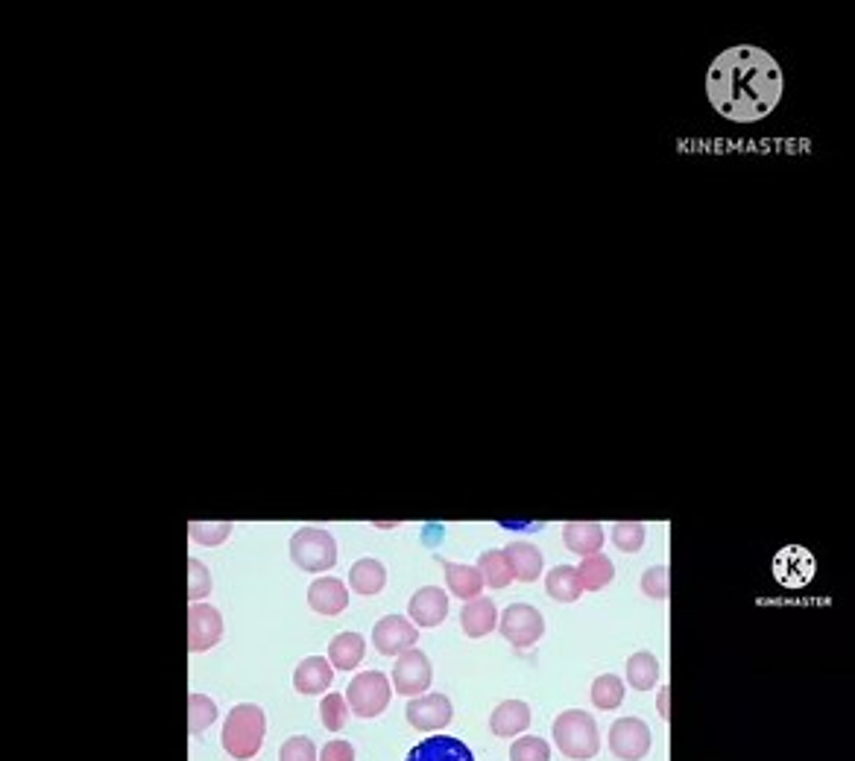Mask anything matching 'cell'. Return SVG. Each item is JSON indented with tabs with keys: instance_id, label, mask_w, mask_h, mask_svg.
<instances>
[{
	"instance_id": "cell-1",
	"label": "cell",
	"mask_w": 855,
	"mask_h": 761,
	"mask_svg": "<svg viewBox=\"0 0 855 761\" xmlns=\"http://www.w3.org/2000/svg\"><path fill=\"white\" fill-rule=\"evenodd\" d=\"M782 71L779 62L762 47H730L724 50L709 74L706 94L718 115L735 123H756L768 118L782 97Z\"/></svg>"
},
{
	"instance_id": "cell-2",
	"label": "cell",
	"mask_w": 855,
	"mask_h": 761,
	"mask_svg": "<svg viewBox=\"0 0 855 761\" xmlns=\"http://www.w3.org/2000/svg\"><path fill=\"white\" fill-rule=\"evenodd\" d=\"M264 735H267V715L261 706H252V703H241L229 712V718L223 723V750L232 756V759L246 761L252 756H258L261 744H264Z\"/></svg>"
},
{
	"instance_id": "cell-3",
	"label": "cell",
	"mask_w": 855,
	"mask_h": 761,
	"mask_svg": "<svg viewBox=\"0 0 855 761\" xmlns=\"http://www.w3.org/2000/svg\"><path fill=\"white\" fill-rule=\"evenodd\" d=\"M554 741H557L560 753L574 761L592 759L601 750L598 723L583 709H569L554 721Z\"/></svg>"
},
{
	"instance_id": "cell-4",
	"label": "cell",
	"mask_w": 855,
	"mask_h": 761,
	"mask_svg": "<svg viewBox=\"0 0 855 761\" xmlns=\"http://www.w3.org/2000/svg\"><path fill=\"white\" fill-rule=\"evenodd\" d=\"M290 560L302 571H328L337 562V542L323 527H302L290 539Z\"/></svg>"
},
{
	"instance_id": "cell-5",
	"label": "cell",
	"mask_w": 855,
	"mask_h": 761,
	"mask_svg": "<svg viewBox=\"0 0 855 761\" xmlns=\"http://www.w3.org/2000/svg\"><path fill=\"white\" fill-rule=\"evenodd\" d=\"M390 680L381 671H364L346 688V703L358 718H375L390 706Z\"/></svg>"
},
{
	"instance_id": "cell-6",
	"label": "cell",
	"mask_w": 855,
	"mask_h": 761,
	"mask_svg": "<svg viewBox=\"0 0 855 761\" xmlns=\"http://www.w3.org/2000/svg\"><path fill=\"white\" fill-rule=\"evenodd\" d=\"M545 633V618L536 606L530 603H513L501 612V636L516 644V647H530L542 639Z\"/></svg>"
},
{
	"instance_id": "cell-7",
	"label": "cell",
	"mask_w": 855,
	"mask_h": 761,
	"mask_svg": "<svg viewBox=\"0 0 855 761\" xmlns=\"http://www.w3.org/2000/svg\"><path fill=\"white\" fill-rule=\"evenodd\" d=\"M610 750L615 759L642 761L651 753V729L639 718H621L610 726Z\"/></svg>"
},
{
	"instance_id": "cell-8",
	"label": "cell",
	"mask_w": 855,
	"mask_h": 761,
	"mask_svg": "<svg viewBox=\"0 0 855 761\" xmlns=\"http://www.w3.org/2000/svg\"><path fill=\"white\" fill-rule=\"evenodd\" d=\"M434 680V671H431V662L422 650L410 647L405 650L396 665H393V685L402 697H416L422 691H428V685Z\"/></svg>"
},
{
	"instance_id": "cell-9",
	"label": "cell",
	"mask_w": 855,
	"mask_h": 761,
	"mask_svg": "<svg viewBox=\"0 0 855 761\" xmlns=\"http://www.w3.org/2000/svg\"><path fill=\"white\" fill-rule=\"evenodd\" d=\"M223 639V615L208 603H191L188 609V647L191 653H205Z\"/></svg>"
},
{
	"instance_id": "cell-10",
	"label": "cell",
	"mask_w": 855,
	"mask_h": 761,
	"mask_svg": "<svg viewBox=\"0 0 855 761\" xmlns=\"http://www.w3.org/2000/svg\"><path fill=\"white\" fill-rule=\"evenodd\" d=\"M416 639H419V633L405 615H387L372 630V644L381 656H402L405 650L416 644Z\"/></svg>"
},
{
	"instance_id": "cell-11",
	"label": "cell",
	"mask_w": 855,
	"mask_h": 761,
	"mask_svg": "<svg viewBox=\"0 0 855 761\" xmlns=\"http://www.w3.org/2000/svg\"><path fill=\"white\" fill-rule=\"evenodd\" d=\"M408 723L419 732H437L451 723L454 718V709H451V700L446 694H422L416 700L408 703Z\"/></svg>"
},
{
	"instance_id": "cell-12",
	"label": "cell",
	"mask_w": 855,
	"mask_h": 761,
	"mask_svg": "<svg viewBox=\"0 0 855 761\" xmlns=\"http://www.w3.org/2000/svg\"><path fill=\"white\" fill-rule=\"evenodd\" d=\"M405 761H475V756H472V750L460 738L434 735V738L419 741Z\"/></svg>"
},
{
	"instance_id": "cell-13",
	"label": "cell",
	"mask_w": 855,
	"mask_h": 761,
	"mask_svg": "<svg viewBox=\"0 0 855 761\" xmlns=\"http://www.w3.org/2000/svg\"><path fill=\"white\" fill-rule=\"evenodd\" d=\"M410 621H416L419 627H440L448 615V598L443 589L437 586H422L413 598H410Z\"/></svg>"
},
{
	"instance_id": "cell-14",
	"label": "cell",
	"mask_w": 855,
	"mask_h": 761,
	"mask_svg": "<svg viewBox=\"0 0 855 761\" xmlns=\"http://www.w3.org/2000/svg\"><path fill=\"white\" fill-rule=\"evenodd\" d=\"M812 571H815V560L809 551L803 548H785L774 562V574L779 583L785 586H803L812 580Z\"/></svg>"
},
{
	"instance_id": "cell-15",
	"label": "cell",
	"mask_w": 855,
	"mask_h": 761,
	"mask_svg": "<svg viewBox=\"0 0 855 761\" xmlns=\"http://www.w3.org/2000/svg\"><path fill=\"white\" fill-rule=\"evenodd\" d=\"M308 603L320 615H340L349 606V592L337 577H320L308 589Z\"/></svg>"
},
{
	"instance_id": "cell-16",
	"label": "cell",
	"mask_w": 855,
	"mask_h": 761,
	"mask_svg": "<svg viewBox=\"0 0 855 761\" xmlns=\"http://www.w3.org/2000/svg\"><path fill=\"white\" fill-rule=\"evenodd\" d=\"M460 624H463V633L469 636V639H484V636H489L492 630H495V624H498V615H495V603L489 601V598H472V601H466V606H463V612H460Z\"/></svg>"
},
{
	"instance_id": "cell-17",
	"label": "cell",
	"mask_w": 855,
	"mask_h": 761,
	"mask_svg": "<svg viewBox=\"0 0 855 761\" xmlns=\"http://www.w3.org/2000/svg\"><path fill=\"white\" fill-rule=\"evenodd\" d=\"M563 542H566V548H569L571 554H577V557H592V554H598L601 545H604V530H601V524H595V521H569V524L563 527Z\"/></svg>"
},
{
	"instance_id": "cell-18",
	"label": "cell",
	"mask_w": 855,
	"mask_h": 761,
	"mask_svg": "<svg viewBox=\"0 0 855 761\" xmlns=\"http://www.w3.org/2000/svg\"><path fill=\"white\" fill-rule=\"evenodd\" d=\"M530 726V706L522 703V700H504L492 718H489V729L498 735V738H513L519 732H525Z\"/></svg>"
},
{
	"instance_id": "cell-19",
	"label": "cell",
	"mask_w": 855,
	"mask_h": 761,
	"mask_svg": "<svg viewBox=\"0 0 855 761\" xmlns=\"http://www.w3.org/2000/svg\"><path fill=\"white\" fill-rule=\"evenodd\" d=\"M443 562V571H446V583L451 589L454 598H463V601H472L481 595L484 589V577L478 571V565H460V562Z\"/></svg>"
},
{
	"instance_id": "cell-20",
	"label": "cell",
	"mask_w": 855,
	"mask_h": 761,
	"mask_svg": "<svg viewBox=\"0 0 855 761\" xmlns=\"http://www.w3.org/2000/svg\"><path fill=\"white\" fill-rule=\"evenodd\" d=\"M331 677H334L331 662L323 659V656H311V659L299 662V668L293 674V685H296L299 694H320V691H326L328 685H331Z\"/></svg>"
},
{
	"instance_id": "cell-21",
	"label": "cell",
	"mask_w": 855,
	"mask_h": 761,
	"mask_svg": "<svg viewBox=\"0 0 855 761\" xmlns=\"http://www.w3.org/2000/svg\"><path fill=\"white\" fill-rule=\"evenodd\" d=\"M504 554H507V560H510V568H513V577H516V580H522V583L539 580V574H542V554H539L536 545H530V542H510V545L504 548Z\"/></svg>"
},
{
	"instance_id": "cell-22",
	"label": "cell",
	"mask_w": 855,
	"mask_h": 761,
	"mask_svg": "<svg viewBox=\"0 0 855 761\" xmlns=\"http://www.w3.org/2000/svg\"><path fill=\"white\" fill-rule=\"evenodd\" d=\"M367 653V641L361 639L358 633H340L334 636L328 644V662L340 671H352L358 668V662Z\"/></svg>"
},
{
	"instance_id": "cell-23",
	"label": "cell",
	"mask_w": 855,
	"mask_h": 761,
	"mask_svg": "<svg viewBox=\"0 0 855 761\" xmlns=\"http://www.w3.org/2000/svg\"><path fill=\"white\" fill-rule=\"evenodd\" d=\"M387 583V568L378 560H358L349 571V586L358 595H378Z\"/></svg>"
},
{
	"instance_id": "cell-24",
	"label": "cell",
	"mask_w": 855,
	"mask_h": 761,
	"mask_svg": "<svg viewBox=\"0 0 855 761\" xmlns=\"http://www.w3.org/2000/svg\"><path fill=\"white\" fill-rule=\"evenodd\" d=\"M545 589H548V595L557 603H574L580 598V592H583V583H580L577 568L557 565V568H551V574H548V580H545Z\"/></svg>"
},
{
	"instance_id": "cell-25",
	"label": "cell",
	"mask_w": 855,
	"mask_h": 761,
	"mask_svg": "<svg viewBox=\"0 0 855 761\" xmlns=\"http://www.w3.org/2000/svg\"><path fill=\"white\" fill-rule=\"evenodd\" d=\"M577 574H580L583 589L598 592V589L610 586L612 577H615V568H612L610 557L598 551V554H592V557H583V562L577 565Z\"/></svg>"
},
{
	"instance_id": "cell-26",
	"label": "cell",
	"mask_w": 855,
	"mask_h": 761,
	"mask_svg": "<svg viewBox=\"0 0 855 761\" xmlns=\"http://www.w3.org/2000/svg\"><path fill=\"white\" fill-rule=\"evenodd\" d=\"M478 571L484 577V586H489V589H507L516 580L504 551H484L478 560Z\"/></svg>"
},
{
	"instance_id": "cell-27",
	"label": "cell",
	"mask_w": 855,
	"mask_h": 761,
	"mask_svg": "<svg viewBox=\"0 0 855 761\" xmlns=\"http://www.w3.org/2000/svg\"><path fill=\"white\" fill-rule=\"evenodd\" d=\"M659 680V662L653 653H633L627 659V682L636 688V691H651L653 685Z\"/></svg>"
},
{
	"instance_id": "cell-28",
	"label": "cell",
	"mask_w": 855,
	"mask_h": 761,
	"mask_svg": "<svg viewBox=\"0 0 855 761\" xmlns=\"http://www.w3.org/2000/svg\"><path fill=\"white\" fill-rule=\"evenodd\" d=\"M592 703L601 712H612L624 703V682L618 680L615 674H604L592 682Z\"/></svg>"
},
{
	"instance_id": "cell-29",
	"label": "cell",
	"mask_w": 855,
	"mask_h": 761,
	"mask_svg": "<svg viewBox=\"0 0 855 761\" xmlns=\"http://www.w3.org/2000/svg\"><path fill=\"white\" fill-rule=\"evenodd\" d=\"M217 721V706L211 697L205 694H191L188 697V732L191 735H203L211 723Z\"/></svg>"
},
{
	"instance_id": "cell-30",
	"label": "cell",
	"mask_w": 855,
	"mask_h": 761,
	"mask_svg": "<svg viewBox=\"0 0 855 761\" xmlns=\"http://www.w3.org/2000/svg\"><path fill=\"white\" fill-rule=\"evenodd\" d=\"M612 542H615V548H621L627 554H636L645 545V524H639V521H618L612 527Z\"/></svg>"
},
{
	"instance_id": "cell-31",
	"label": "cell",
	"mask_w": 855,
	"mask_h": 761,
	"mask_svg": "<svg viewBox=\"0 0 855 761\" xmlns=\"http://www.w3.org/2000/svg\"><path fill=\"white\" fill-rule=\"evenodd\" d=\"M232 527H235L232 521H191V539L211 548V545L226 542Z\"/></svg>"
},
{
	"instance_id": "cell-32",
	"label": "cell",
	"mask_w": 855,
	"mask_h": 761,
	"mask_svg": "<svg viewBox=\"0 0 855 761\" xmlns=\"http://www.w3.org/2000/svg\"><path fill=\"white\" fill-rule=\"evenodd\" d=\"M642 592L648 598H653V601H668V595H671V571H668V565H653V568L645 571Z\"/></svg>"
},
{
	"instance_id": "cell-33",
	"label": "cell",
	"mask_w": 855,
	"mask_h": 761,
	"mask_svg": "<svg viewBox=\"0 0 855 761\" xmlns=\"http://www.w3.org/2000/svg\"><path fill=\"white\" fill-rule=\"evenodd\" d=\"M320 715H323V726L328 732H340L349 721V703L340 694H326L320 703Z\"/></svg>"
},
{
	"instance_id": "cell-34",
	"label": "cell",
	"mask_w": 855,
	"mask_h": 761,
	"mask_svg": "<svg viewBox=\"0 0 855 761\" xmlns=\"http://www.w3.org/2000/svg\"><path fill=\"white\" fill-rule=\"evenodd\" d=\"M510 761H551V747L536 735L519 738L510 747Z\"/></svg>"
},
{
	"instance_id": "cell-35",
	"label": "cell",
	"mask_w": 855,
	"mask_h": 761,
	"mask_svg": "<svg viewBox=\"0 0 855 761\" xmlns=\"http://www.w3.org/2000/svg\"><path fill=\"white\" fill-rule=\"evenodd\" d=\"M279 761H320L317 759V747L311 738L305 735H296V738H287L279 750Z\"/></svg>"
},
{
	"instance_id": "cell-36",
	"label": "cell",
	"mask_w": 855,
	"mask_h": 761,
	"mask_svg": "<svg viewBox=\"0 0 855 761\" xmlns=\"http://www.w3.org/2000/svg\"><path fill=\"white\" fill-rule=\"evenodd\" d=\"M188 574H191V583H188V598H191V603H194V601H200V598H205V595L211 592V574H208V568H205L200 560L188 562Z\"/></svg>"
},
{
	"instance_id": "cell-37",
	"label": "cell",
	"mask_w": 855,
	"mask_h": 761,
	"mask_svg": "<svg viewBox=\"0 0 855 761\" xmlns=\"http://www.w3.org/2000/svg\"><path fill=\"white\" fill-rule=\"evenodd\" d=\"M320 761H355V750H352L349 741H331V744L323 747Z\"/></svg>"
},
{
	"instance_id": "cell-38",
	"label": "cell",
	"mask_w": 855,
	"mask_h": 761,
	"mask_svg": "<svg viewBox=\"0 0 855 761\" xmlns=\"http://www.w3.org/2000/svg\"><path fill=\"white\" fill-rule=\"evenodd\" d=\"M668 694H671V688L662 685V691H659V697H656V709H659V718H662V721H671V715H668Z\"/></svg>"
}]
</instances>
